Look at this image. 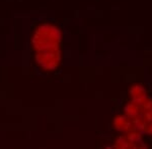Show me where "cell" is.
<instances>
[{"label": "cell", "instance_id": "obj_1", "mask_svg": "<svg viewBox=\"0 0 152 149\" xmlns=\"http://www.w3.org/2000/svg\"><path fill=\"white\" fill-rule=\"evenodd\" d=\"M61 40L60 30L51 24H44L36 30L33 36V45L37 52L59 48Z\"/></svg>", "mask_w": 152, "mask_h": 149}, {"label": "cell", "instance_id": "obj_2", "mask_svg": "<svg viewBox=\"0 0 152 149\" xmlns=\"http://www.w3.org/2000/svg\"><path fill=\"white\" fill-rule=\"evenodd\" d=\"M36 60L39 66L44 70L51 71L58 67L61 60V55L59 48L55 50H45L37 52Z\"/></svg>", "mask_w": 152, "mask_h": 149}, {"label": "cell", "instance_id": "obj_3", "mask_svg": "<svg viewBox=\"0 0 152 149\" xmlns=\"http://www.w3.org/2000/svg\"><path fill=\"white\" fill-rule=\"evenodd\" d=\"M146 133L152 134V122L148 125V128H147V132H146Z\"/></svg>", "mask_w": 152, "mask_h": 149}]
</instances>
